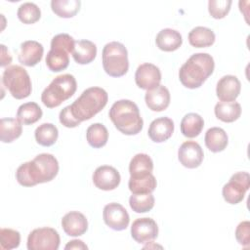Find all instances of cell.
<instances>
[{
	"label": "cell",
	"instance_id": "7a4b0ae2",
	"mask_svg": "<svg viewBox=\"0 0 250 250\" xmlns=\"http://www.w3.org/2000/svg\"><path fill=\"white\" fill-rule=\"evenodd\" d=\"M215 68L214 59L207 53H196L181 66L179 78L181 83L188 89L202 86Z\"/></svg>",
	"mask_w": 250,
	"mask_h": 250
},
{
	"label": "cell",
	"instance_id": "b9f144b4",
	"mask_svg": "<svg viewBox=\"0 0 250 250\" xmlns=\"http://www.w3.org/2000/svg\"><path fill=\"white\" fill-rule=\"evenodd\" d=\"M64 249H88V246L82 241L78 239H73L71 241H68V243L65 245Z\"/></svg>",
	"mask_w": 250,
	"mask_h": 250
},
{
	"label": "cell",
	"instance_id": "74e56055",
	"mask_svg": "<svg viewBox=\"0 0 250 250\" xmlns=\"http://www.w3.org/2000/svg\"><path fill=\"white\" fill-rule=\"evenodd\" d=\"M75 40L67 33H60L55 35L51 40V48H59L72 54Z\"/></svg>",
	"mask_w": 250,
	"mask_h": 250
},
{
	"label": "cell",
	"instance_id": "277c9868",
	"mask_svg": "<svg viewBox=\"0 0 250 250\" xmlns=\"http://www.w3.org/2000/svg\"><path fill=\"white\" fill-rule=\"evenodd\" d=\"M108 95L101 87H90L69 105L73 117L80 123L91 119L107 104Z\"/></svg>",
	"mask_w": 250,
	"mask_h": 250
},
{
	"label": "cell",
	"instance_id": "4fadbf2b",
	"mask_svg": "<svg viewBox=\"0 0 250 250\" xmlns=\"http://www.w3.org/2000/svg\"><path fill=\"white\" fill-rule=\"evenodd\" d=\"M160 69L149 62L142 63L138 66L135 73V82L137 86L144 90H150L160 84Z\"/></svg>",
	"mask_w": 250,
	"mask_h": 250
},
{
	"label": "cell",
	"instance_id": "60d3db41",
	"mask_svg": "<svg viewBox=\"0 0 250 250\" xmlns=\"http://www.w3.org/2000/svg\"><path fill=\"white\" fill-rule=\"evenodd\" d=\"M12 62V57L11 55L9 54V51L7 50L6 46L5 45H1V63L0 65L2 67L10 64Z\"/></svg>",
	"mask_w": 250,
	"mask_h": 250
},
{
	"label": "cell",
	"instance_id": "e575fe53",
	"mask_svg": "<svg viewBox=\"0 0 250 250\" xmlns=\"http://www.w3.org/2000/svg\"><path fill=\"white\" fill-rule=\"evenodd\" d=\"M129 205L136 213L148 212L154 206V196L151 193H133L129 198Z\"/></svg>",
	"mask_w": 250,
	"mask_h": 250
},
{
	"label": "cell",
	"instance_id": "5bb4252c",
	"mask_svg": "<svg viewBox=\"0 0 250 250\" xmlns=\"http://www.w3.org/2000/svg\"><path fill=\"white\" fill-rule=\"evenodd\" d=\"M92 179L96 188L102 190H113L119 186L121 181L119 172L109 165L99 166L95 170Z\"/></svg>",
	"mask_w": 250,
	"mask_h": 250
},
{
	"label": "cell",
	"instance_id": "603a6c76",
	"mask_svg": "<svg viewBox=\"0 0 250 250\" xmlns=\"http://www.w3.org/2000/svg\"><path fill=\"white\" fill-rule=\"evenodd\" d=\"M215 115L223 122L230 123L237 120L241 114V105L233 102H219L214 108Z\"/></svg>",
	"mask_w": 250,
	"mask_h": 250
},
{
	"label": "cell",
	"instance_id": "cb8c5ba5",
	"mask_svg": "<svg viewBox=\"0 0 250 250\" xmlns=\"http://www.w3.org/2000/svg\"><path fill=\"white\" fill-rule=\"evenodd\" d=\"M156 179L152 173L131 177L128 182L129 189L134 194H143V193H151L156 188Z\"/></svg>",
	"mask_w": 250,
	"mask_h": 250
},
{
	"label": "cell",
	"instance_id": "d6986e66",
	"mask_svg": "<svg viewBox=\"0 0 250 250\" xmlns=\"http://www.w3.org/2000/svg\"><path fill=\"white\" fill-rule=\"evenodd\" d=\"M170 99L169 90L160 84L155 88L147 90L145 95L146 104L152 111L165 110L170 104Z\"/></svg>",
	"mask_w": 250,
	"mask_h": 250
},
{
	"label": "cell",
	"instance_id": "9c48e42d",
	"mask_svg": "<svg viewBox=\"0 0 250 250\" xmlns=\"http://www.w3.org/2000/svg\"><path fill=\"white\" fill-rule=\"evenodd\" d=\"M250 188V176L247 172H237L233 174L229 181L223 187L222 194L224 199L229 204L241 202L246 191Z\"/></svg>",
	"mask_w": 250,
	"mask_h": 250
},
{
	"label": "cell",
	"instance_id": "e0dca14e",
	"mask_svg": "<svg viewBox=\"0 0 250 250\" xmlns=\"http://www.w3.org/2000/svg\"><path fill=\"white\" fill-rule=\"evenodd\" d=\"M63 231L69 236H80L88 229V221L86 217L78 211H70L62 219Z\"/></svg>",
	"mask_w": 250,
	"mask_h": 250
},
{
	"label": "cell",
	"instance_id": "1f68e13d",
	"mask_svg": "<svg viewBox=\"0 0 250 250\" xmlns=\"http://www.w3.org/2000/svg\"><path fill=\"white\" fill-rule=\"evenodd\" d=\"M80 0H52L51 9L60 18L69 19L74 17L80 10Z\"/></svg>",
	"mask_w": 250,
	"mask_h": 250
},
{
	"label": "cell",
	"instance_id": "f546056e",
	"mask_svg": "<svg viewBox=\"0 0 250 250\" xmlns=\"http://www.w3.org/2000/svg\"><path fill=\"white\" fill-rule=\"evenodd\" d=\"M153 170V162L146 153H137L130 161L129 173L131 177L143 176L151 173Z\"/></svg>",
	"mask_w": 250,
	"mask_h": 250
},
{
	"label": "cell",
	"instance_id": "4dcf8cb0",
	"mask_svg": "<svg viewBox=\"0 0 250 250\" xmlns=\"http://www.w3.org/2000/svg\"><path fill=\"white\" fill-rule=\"evenodd\" d=\"M86 139L88 144L94 148H100L106 145L108 131L102 123H94L87 128Z\"/></svg>",
	"mask_w": 250,
	"mask_h": 250
},
{
	"label": "cell",
	"instance_id": "9a60e30c",
	"mask_svg": "<svg viewBox=\"0 0 250 250\" xmlns=\"http://www.w3.org/2000/svg\"><path fill=\"white\" fill-rule=\"evenodd\" d=\"M44 47L35 40H26L21 44L19 52V62L25 66L36 65L43 57Z\"/></svg>",
	"mask_w": 250,
	"mask_h": 250
},
{
	"label": "cell",
	"instance_id": "7c38bea8",
	"mask_svg": "<svg viewBox=\"0 0 250 250\" xmlns=\"http://www.w3.org/2000/svg\"><path fill=\"white\" fill-rule=\"evenodd\" d=\"M203 157L204 153L201 146L194 141L184 142L178 150V159L180 163L188 169H194L200 166Z\"/></svg>",
	"mask_w": 250,
	"mask_h": 250
},
{
	"label": "cell",
	"instance_id": "2e32d148",
	"mask_svg": "<svg viewBox=\"0 0 250 250\" xmlns=\"http://www.w3.org/2000/svg\"><path fill=\"white\" fill-rule=\"evenodd\" d=\"M241 84L234 75H225L217 83L216 94L221 102H233L239 96Z\"/></svg>",
	"mask_w": 250,
	"mask_h": 250
},
{
	"label": "cell",
	"instance_id": "ab89813d",
	"mask_svg": "<svg viewBox=\"0 0 250 250\" xmlns=\"http://www.w3.org/2000/svg\"><path fill=\"white\" fill-rule=\"evenodd\" d=\"M59 118H60V122L64 126V127H67V128H74V127H77L80 122L77 121L73 115L71 114L70 112V109H69V105L63 107L61 112H60V115H59Z\"/></svg>",
	"mask_w": 250,
	"mask_h": 250
},
{
	"label": "cell",
	"instance_id": "6da1fadb",
	"mask_svg": "<svg viewBox=\"0 0 250 250\" xmlns=\"http://www.w3.org/2000/svg\"><path fill=\"white\" fill-rule=\"evenodd\" d=\"M59 172V162L50 153H40L22 163L16 172V179L22 187H33L52 181Z\"/></svg>",
	"mask_w": 250,
	"mask_h": 250
},
{
	"label": "cell",
	"instance_id": "52a82bcc",
	"mask_svg": "<svg viewBox=\"0 0 250 250\" xmlns=\"http://www.w3.org/2000/svg\"><path fill=\"white\" fill-rule=\"evenodd\" d=\"M2 84L17 100L25 99L31 94V80L22 66L17 64L7 66L2 74Z\"/></svg>",
	"mask_w": 250,
	"mask_h": 250
},
{
	"label": "cell",
	"instance_id": "836d02e7",
	"mask_svg": "<svg viewBox=\"0 0 250 250\" xmlns=\"http://www.w3.org/2000/svg\"><path fill=\"white\" fill-rule=\"evenodd\" d=\"M17 16L21 22L25 24H32L40 20L41 11L35 3L25 2L19 7Z\"/></svg>",
	"mask_w": 250,
	"mask_h": 250
},
{
	"label": "cell",
	"instance_id": "f1b7e54d",
	"mask_svg": "<svg viewBox=\"0 0 250 250\" xmlns=\"http://www.w3.org/2000/svg\"><path fill=\"white\" fill-rule=\"evenodd\" d=\"M68 52L59 48H51L46 56V65L53 72L64 70L69 64Z\"/></svg>",
	"mask_w": 250,
	"mask_h": 250
},
{
	"label": "cell",
	"instance_id": "83f0119b",
	"mask_svg": "<svg viewBox=\"0 0 250 250\" xmlns=\"http://www.w3.org/2000/svg\"><path fill=\"white\" fill-rule=\"evenodd\" d=\"M41 107L34 102H28L19 106L17 111V119L23 125H31L36 123L42 117Z\"/></svg>",
	"mask_w": 250,
	"mask_h": 250
},
{
	"label": "cell",
	"instance_id": "8fae6325",
	"mask_svg": "<svg viewBox=\"0 0 250 250\" xmlns=\"http://www.w3.org/2000/svg\"><path fill=\"white\" fill-rule=\"evenodd\" d=\"M131 235L138 243L150 242L158 235L157 224L151 218L136 219L131 227Z\"/></svg>",
	"mask_w": 250,
	"mask_h": 250
},
{
	"label": "cell",
	"instance_id": "ac0fdd59",
	"mask_svg": "<svg viewBox=\"0 0 250 250\" xmlns=\"http://www.w3.org/2000/svg\"><path fill=\"white\" fill-rule=\"evenodd\" d=\"M174 132V122L167 116L154 119L148 127L147 134L154 143H163L171 138Z\"/></svg>",
	"mask_w": 250,
	"mask_h": 250
},
{
	"label": "cell",
	"instance_id": "8d00e7d4",
	"mask_svg": "<svg viewBox=\"0 0 250 250\" xmlns=\"http://www.w3.org/2000/svg\"><path fill=\"white\" fill-rule=\"evenodd\" d=\"M231 4V0H210L208 2L209 14L216 20L223 19L229 14Z\"/></svg>",
	"mask_w": 250,
	"mask_h": 250
},
{
	"label": "cell",
	"instance_id": "4316f807",
	"mask_svg": "<svg viewBox=\"0 0 250 250\" xmlns=\"http://www.w3.org/2000/svg\"><path fill=\"white\" fill-rule=\"evenodd\" d=\"M21 123L15 118H2L0 121V140L2 143H12L21 137Z\"/></svg>",
	"mask_w": 250,
	"mask_h": 250
},
{
	"label": "cell",
	"instance_id": "30bf717a",
	"mask_svg": "<svg viewBox=\"0 0 250 250\" xmlns=\"http://www.w3.org/2000/svg\"><path fill=\"white\" fill-rule=\"evenodd\" d=\"M103 219L107 227L117 231L125 229L130 222L127 210L116 202L108 203L104 207Z\"/></svg>",
	"mask_w": 250,
	"mask_h": 250
},
{
	"label": "cell",
	"instance_id": "f35d334b",
	"mask_svg": "<svg viewBox=\"0 0 250 250\" xmlns=\"http://www.w3.org/2000/svg\"><path fill=\"white\" fill-rule=\"evenodd\" d=\"M235 238L237 242L244 246L249 247L250 245V223L249 221H243L238 224L235 229Z\"/></svg>",
	"mask_w": 250,
	"mask_h": 250
},
{
	"label": "cell",
	"instance_id": "3957f363",
	"mask_svg": "<svg viewBox=\"0 0 250 250\" xmlns=\"http://www.w3.org/2000/svg\"><path fill=\"white\" fill-rule=\"evenodd\" d=\"M108 116L116 129L124 135H137L144 126L138 105L130 100L115 102L109 109Z\"/></svg>",
	"mask_w": 250,
	"mask_h": 250
},
{
	"label": "cell",
	"instance_id": "ffe728a7",
	"mask_svg": "<svg viewBox=\"0 0 250 250\" xmlns=\"http://www.w3.org/2000/svg\"><path fill=\"white\" fill-rule=\"evenodd\" d=\"M155 43L161 51L173 52L181 47L183 38L179 31L172 28H164L157 33Z\"/></svg>",
	"mask_w": 250,
	"mask_h": 250
},
{
	"label": "cell",
	"instance_id": "d4e9b609",
	"mask_svg": "<svg viewBox=\"0 0 250 250\" xmlns=\"http://www.w3.org/2000/svg\"><path fill=\"white\" fill-rule=\"evenodd\" d=\"M216 39L212 29L205 26H195L188 33V42L195 48H206L214 44Z\"/></svg>",
	"mask_w": 250,
	"mask_h": 250
},
{
	"label": "cell",
	"instance_id": "d590c367",
	"mask_svg": "<svg viewBox=\"0 0 250 250\" xmlns=\"http://www.w3.org/2000/svg\"><path fill=\"white\" fill-rule=\"evenodd\" d=\"M21 242V234L18 230L2 228L0 229V248L11 250L18 248Z\"/></svg>",
	"mask_w": 250,
	"mask_h": 250
},
{
	"label": "cell",
	"instance_id": "44dd1931",
	"mask_svg": "<svg viewBox=\"0 0 250 250\" xmlns=\"http://www.w3.org/2000/svg\"><path fill=\"white\" fill-rule=\"evenodd\" d=\"M97 56V46L90 40L75 41L72 52L73 60L79 64H88L92 62Z\"/></svg>",
	"mask_w": 250,
	"mask_h": 250
},
{
	"label": "cell",
	"instance_id": "ba28073f",
	"mask_svg": "<svg viewBox=\"0 0 250 250\" xmlns=\"http://www.w3.org/2000/svg\"><path fill=\"white\" fill-rule=\"evenodd\" d=\"M61 242L59 232L49 227L33 229L27 237L28 250H57Z\"/></svg>",
	"mask_w": 250,
	"mask_h": 250
},
{
	"label": "cell",
	"instance_id": "5b68a950",
	"mask_svg": "<svg viewBox=\"0 0 250 250\" xmlns=\"http://www.w3.org/2000/svg\"><path fill=\"white\" fill-rule=\"evenodd\" d=\"M76 89L77 83L75 77L69 73L62 74L55 77L43 90L41 101L45 106L54 108L72 97Z\"/></svg>",
	"mask_w": 250,
	"mask_h": 250
},
{
	"label": "cell",
	"instance_id": "8992f818",
	"mask_svg": "<svg viewBox=\"0 0 250 250\" xmlns=\"http://www.w3.org/2000/svg\"><path fill=\"white\" fill-rule=\"evenodd\" d=\"M102 60L104 70L111 77H121L129 69L128 51L120 42L106 43L103 49Z\"/></svg>",
	"mask_w": 250,
	"mask_h": 250
},
{
	"label": "cell",
	"instance_id": "484cf974",
	"mask_svg": "<svg viewBox=\"0 0 250 250\" xmlns=\"http://www.w3.org/2000/svg\"><path fill=\"white\" fill-rule=\"evenodd\" d=\"M180 127L185 137L195 138L201 133L204 127V120L198 113L190 112L183 117Z\"/></svg>",
	"mask_w": 250,
	"mask_h": 250
},
{
	"label": "cell",
	"instance_id": "d6a6232c",
	"mask_svg": "<svg viewBox=\"0 0 250 250\" xmlns=\"http://www.w3.org/2000/svg\"><path fill=\"white\" fill-rule=\"evenodd\" d=\"M34 137L37 142L42 146H53L59 137L58 128L52 123H43L39 125L34 132Z\"/></svg>",
	"mask_w": 250,
	"mask_h": 250
},
{
	"label": "cell",
	"instance_id": "7402d4cb",
	"mask_svg": "<svg viewBox=\"0 0 250 250\" xmlns=\"http://www.w3.org/2000/svg\"><path fill=\"white\" fill-rule=\"evenodd\" d=\"M206 147L212 152L223 151L229 143V138L226 131L220 127L209 128L204 137Z\"/></svg>",
	"mask_w": 250,
	"mask_h": 250
}]
</instances>
